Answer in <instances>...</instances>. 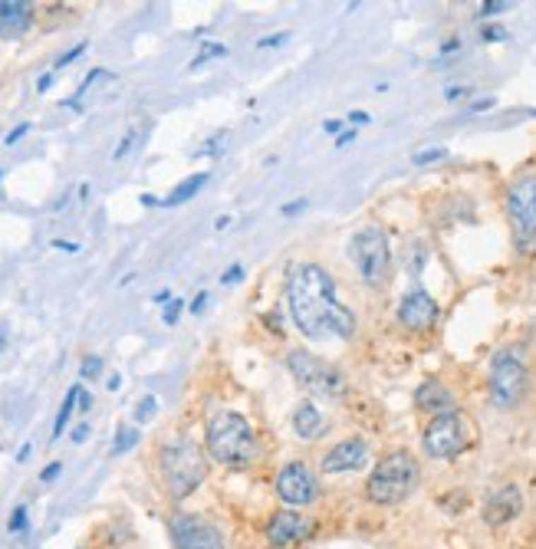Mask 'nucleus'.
<instances>
[{"label": "nucleus", "instance_id": "5", "mask_svg": "<svg viewBox=\"0 0 536 549\" xmlns=\"http://www.w3.org/2000/svg\"><path fill=\"white\" fill-rule=\"evenodd\" d=\"M349 254H352L355 266H359V276H362L369 286H385L388 283V273H392V250H388V237H385L382 228H362L352 237L349 244Z\"/></svg>", "mask_w": 536, "mask_h": 549}, {"label": "nucleus", "instance_id": "18", "mask_svg": "<svg viewBox=\"0 0 536 549\" xmlns=\"http://www.w3.org/2000/svg\"><path fill=\"white\" fill-rule=\"evenodd\" d=\"M415 401H418V408H424V411H434V418L438 415H448V411H454V395H451L441 382H424L422 389H418V395H415Z\"/></svg>", "mask_w": 536, "mask_h": 549}, {"label": "nucleus", "instance_id": "29", "mask_svg": "<svg viewBox=\"0 0 536 549\" xmlns=\"http://www.w3.org/2000/svg\"><path fill=\"white\" fill-rule=\"evenodd\" d=\"M444 155H448L444 148H428V152H418V155H415V165H431V161H441Z\"/></svg>", "mask_w": 536, "mask_h": 549}, {"label": "nucleus", "instance_id": "22", "mask_svg": "<svg viewBox=\"0 0 536 549\" xmlns=\"http://www.w3.org/2000/svg\"><path fill=\"white\" fill-rule=\"evenodd\" d=\"M142 142V129H138V125H132V129H129V132L122 135V142L115 145V152H112V161H122V158H129V155H132V148L135 145Z\"/></svg>", "mask_w": 536, "mask_h": 549}, {"label": "nucleus", "instance_id": "10", "mask_svg": "<svg viewBox=\"0 0 536 549\" xmlns=\"http://www.w3.org/2000/svg\"><path fill=\"white\" fill-rule=\"evenodd\" d=\"M172 540L174 549H224V536L214 523L194 513H181L172 520Z\"/></svg>", "mask_w": 536, "mask_h": 549}, {"label": "nucleus", "instance_id": "31", "mask_svg": "<svg viewBox=\"0 0 536 549\" xmlns=\"http://www.w3.org/2000/svg\"><path fill=\"white\" fill-rule=\"evenodd\" d=\"M59 473H63V464H59V461H53V464H47L43 467V473H40V480L43 483H53L59 477Z\"/></svg>", "mask_w": 536, "mask_h": 549}, {"label": "nucleus", "instance_id": "36", "mask_svg": "<svg viewBox=\"0 0 536 549\" xmlns=\"http://www.w3.org/2000/svg\"><path fill=\"white\" fill-rule=\"evenodd\" d=\"M204 306H208V293H198V296H194V300H191V306H188V309H191V313L198 316V313H201V309H204Z\"/></svg>", "mask_w": 536, "mask_h": 549}, {"label": "nucleus", "instance_id": "30", "mask_svg": "<svg viewBox=\"0 0 536 549\" xmlns=\"http://www.w3.org/2000/svg\"><path fill=\"white\" fill-rule=\"evenodd\" d=\"M504 10H510L507 0H487V4L480 7V13H484V17H494V13H504Z\"/></svg>", "mask_w": 536, "mask_h": 549}, {"label": "nucleus", "instance_id": "35", "mask_svg": "<svg viewBox=\"0 0 536 549\" xmlns=\"http://www.w3.org/2000/svg\"><path fill=\"white\" fill-rule=\"evenodd\" d=\"M299 211H306V198H299V201H290V204H283V218H293V214H299Z\"/></svg>", "mask_w": 536, "mask_h": 549}, {"label": "nucleus", "instance_id": "20", "mask_svg": "<svg viewBox=\"0 0 536 549\" xmlns=\"http://www.w3.org/2000/svg\"><path fill=\"white\" fill-rule=\"evenodd\" d=\"M79 385H73V389L66 391V398H63V405H59V411H56V421H53V441H56V437H63V431H66V425H69V418H73V411H76L79 408Z\"/></svg>", "mask_w": 536, "mask_h": 549}, {"label": "nucleus", "instance_id": "27", "mask_svg": "<svg viewBox=\"0 0 536 549\" xmlns=\"http://www.w3.org/2000/svg\"><path fill=\"white\" fill-rule=\"evenodd\" d=\"M83 53H86V43H76L73 49H66V53H63V57L53 63V73H56V69H63V66H69V63H73L76 57H83Z\"/></svg>", "mask_w": 536, "mask_h": 549}, {"label": "nucleus", "instance_id": "45", "mask_svg": "<svg viewBox=\"0 0 536 549\" xmlns=\"http://www.w3.org/2000/svg\"><path fill=\"white\" fill-rule=\"evenodd\" d=\"M349 119L359 122V125H365V122H369V112H349Z\"/></svg>", "mask_w": 536, "mask_h": 549}, {"label": "nucleus", "instance_id": "49", "mask_svg": "<svg viewBox=\"0 0 536 549\" xmlns=\"http://www.w3.org/2000/svg\"><path fill=\"white\" fill-rule=\"evenodd\" d=\"M0 346H4V332H0Z\"/></svg>", "mask_w": 536, "mask_h": 549}, {"label": "nucleus", "instance_id": "25", "mask_svg": "<svg viewBox=\"0 0 536 549\" xmlns=\"http://www.w3.org/2000/svg\"><path fill=\"white\" fill-rule=\"evenodd\" d=\"M99 372H102V359H99V355H86L83 365H79V375H83V379H96Z\"/></svg>", "mask_w": 536, "mask_h": 549}, {"label": "nucleus", "instance_id": "38", "mask_svg": "<svg viewBox=\"0 0 536 549\" xmlns=\"http://www.w3.org/2000/svg\"><path fill=\"white\" fill-rule=\"evenodd\" d=\"M349 142H355V132H352V129H345V132L335 138V148H345Z\"/></svg>", "mask_w": 536, "mask_h": 549}, {"label": "nucleus", "instance_id": "28", "mask_svg": "<svg viewBox=\"0 0 536 549\" xmlns=\"http://www.w3.org/2000/svg\"><path fill=\"white\" fill-rule=\"evenodd\" d=\"M181 309H184L181 300H172V303L165 306V326H174V322L181 319Z\"/></svg>", "mask_w": 536, "mask_h": 549}, {"label": "nucleus", "instance_id": "42", "mask_svg": "<svg viewBox=\"0 0 536 549\" xmlns=\"http://www.w3.org/2000/svg\"><path fill=\"white\" fill-rule=\"evenodd\" d=\"M504 37H507V33H504L500 27H487V30H484V40H504Z\"/></svg>", "mask_w": 536, "mask_h": 549}, {"label": "nucleus", "instance_id": "19", "mask_svg": "<svg viewBox=\"0 0 536 549\" xmlns=\"http://www.w3.org/2000/svg\"><path fill=\"white\" fill-rule=\"evenodd\" d=\"M204 184H208V171H198V175H191V178H184L168 198H162V208H178V204H184V201H191Z\"/></svg>", "mask_w": 536, "mask_h": 549}, {"label": "nucleus", "instance_id": "9", "mask_svg": "<svg viewBox=\"0 0 536 549\" xmlns=\"http://www.w3.org/2000/svg\"><path fill=\"white\" fill-rule=\"evenodd\" d=\"M507 211L523 244H536V175H527L510 184Z\"/></svg>", "mask_w": 536, "mask_h": 549}, {"label": "nucleus", "instance_id": "16", "mask_svg": "<svg viewBox=\"0 0 536 549\" xmlns=\"http://www.w3.org/2000/svg\"><path fill=\"white\" fill-rule=\"evenodd\" d=\"M33 23L30 0H0V37H20Z\"/></svg>", "mask_w": 536, "mask_h": 549}, {"label": "nucleus", "instance_id": "48", "mask_svg": "<svg viewBox=\"0 0 536 549\" xmlns=\"http://www.w3.org/2000/svg\"><path fill=\"white\" fill-rule=\"evenodd\" d=\"M106 385H109V391H115V389H119V385H122V379H119V375H112V379H109Z\"/></svg>", "mask_w": 536, "mask_h": 549}, {"label": "nucleus", "instance_id": "13", "mask_svg": "<svg viewBox=\"0 0 536 549\" xmlns=\"http://www.w3.org/2000/svg\"><path fill=\"white\" fill-rule=\"evenodd\" d=\"M520 510H523V493L513 483H504L500 490H494L484 500V523L497 530V526H507L510 520H517Z\"/></svg>", "mask_w": 536, "mask_h": 549}, {"label": "nucleus", "instance_id": "24", "mask_svg": "<svg viewBox=\"0 0 536 549\" xmlns=\"http://www.w3.org/2000/svg\"><path fill=\"white\" fill-rule=\"evenodd\" d=\"M7 530L13 533V536H20V533H27V507H17V510L10 513Z\"/></svg>", "mask_w": 536, "mask_h": 549}, {"label": "nucleus", "instance_id": "33", "mask_svg": "<svg viewBox=\"0 0 536 549\" xmlns=\"http://www.w3.org/2000/svg\"><path fill=\"white\" fill-rule=\"evenodd\" d=\"M240 280H244V266H237V264L220 276V283H224V286H234V283H240Z\"/></svg>", "mask_w": 536, "mask_h": 549}, {"label": "nucleus", "instance_id": "21", "mask_svg": "<svg viewBox=\"0 0 536 549\" xmlns=\"http://www.w3.org/2000/svg\"><path fill=\"white\" fill-rule=\"evenodd\" d=\"M142 441V435H138V427H129L122 425L119 431H115V441H112V454H129L135 444Z\"/></svg>", "mask_w": 536, "mask_h": 549}, {"label": "nucleus", "instance_id": "14", "mask_svg": "<svg viewBox=\"0 0 536 549\" xmlns=\"http://www.w3.org/2000/svg\"><path fill=\"white\" fill-rule=\"evenodd\" d=\"M398 322L412 332L431 329L438 322V303L424 290H412V293H405L402 306H398Z\"/></svg>", "mask_w": 536, "mask_h": 549}, {"label": "nucleus", "instance_id": "40", "mask_svg": "<svg viewBox=\"0 0 536 549\" xmlns=\"http://www.w3.org/2000/svg\"><path fill=\"white\" fill-rule=\"evenodd\" d=\"M53 247H56V250H66V254H76L79 250V244H69V240H53Z\"/></svg>", "mask_w": 536, "mask_h": 549}, {"label": "nucleus", "instance_id": "41", "mask_svg": "<svg viewBox=\"0 0 536 549\" xmlns=\"http://www.w3.org/2000/svg\"><path fill=\"white\" fill-rule=\"evenodd\" d=\"M86 437H89V425H79L76 431H73V441H76V444H83Z\"/></svg>", "mask_w": 536, "mask_h": 549}, {"label": "nucleus", "instance_id": "6", "mask_svg": "<svg viewBox=\"0 0 536 549\" xmlns=\"http://www.w3.org/2000/svg\"><path fill=\"white\" fill-rule=\"evenodd\" d=\"M527 391V365L517 349H504L490 365V398L497 408H517Z\"/></svg>", "mask_w": 536, "mask_h": 549}, {"label": "nucleus", "instance_id": "2", "mask_svg": "<svg viewBox=\"0 0 536 549\" xmlns=\"http://www.w3.org/2000/svg\"><path fill=\"white\" fill-rule=\"evenodd\" d=\"M208 454L227 467H247L260 457L257 435L244 415L237 411H220L208 425Z\"/></svg>", "mask_w": 536, "mask_h": 549}, {"label": "nucleus", "instance_id": "50", "mask_svg": "<svg viewBox=\"0 0 536 549\" xmlns=\"http://www.w3.org/2000/svg\"><path fill=\"white\" fill-rule=\"evenodd\" d=\"M0 178H4V171H0Z\"/></svg>", "mask_w": 536, "mask_h": 549}, {"label": "nucleus", "instance_id": "47", "mask_svg": "<svg viewBox=\"0 0 536 549\" xmlns=\"http://www.w3.org/2000/svg\"><path fill=\"white\" fill-rule=\"evenodd\" d=\"M30 451H33V444H23V447H20V454H17V461H27Z\"/></svg>", "mask_w": 536, "mask_h": 549}, {"label": "nucleus", "instance_id": "39", "mask_svg": "<svg viewBox=\"0 0 536 549\" xmlns=\"http://www.w3.org/2000/svg\"><path fill=\"white\" fill-rule=\"evenodd\" d=\"M49 83H53V73H43V76L37 79V93H47Z\"/></svg>", "mask_w": 536, "mask_h": 549}, {"label": "nucleus", "instance_id": "4", "mask_svg": "<svg viewBox=\"0 0 536 549\" xmlns=\"http://www.w3.org/2000/svg\"><path fill=\"white\" fill-rule=\"evenodd\" d=\"M418 461L408 451H395L375 464L372 477L365 483V497L379 507H395L418 487Z\"/></svg>", "mask_w": 536, "mask_h": 549}, {"label": "nucleus", "instance_id": "37", "mask_svg": "<svg viewBox=\"0 0 536 549\" xmlns=\"http://www.w3.org/2000/svg\"><path fill=\"white\" fill-rule=\"evenodd\" d=\"M323 129H326L329 135H343V122H339V119H326Z\"/></svg>", "mask_w": 536, "mask_h": 549}, {"label": "nucleus", "instance_id": "15", "mask_svg": "<svg viewBox=\"0 0 536 549\" xmlns=\"http://www.w3.org/2000/svg\"><path fill=\"white\" fill-rule=\"evenodd\" d=\"M369 461V447L359 437H349V441H339V444L323 457V473H349L365 467Z\"/></svg>", "mask_w": 536, "mask_h": 549}, {"label": "nucleus", "instance_id": "11", "mask_svg": "<svg viewBox=\"0 0 536 549\" xmlns=\"http://www.w3.org/2000/svg\"><path fill=\"white\" fill-rule=\"evenodd\" d=\"M277 493H280V500L290 503V507H309L319 497L316 473L309 471L306 464L293 461V464H287L277 473Z\"/></svg>", "mask_w": 536, "mask_h": 549}, {"label": "nucleus", "instance_id": "44", "mask_svg": "<svg viewBox=\"0 0 536 549\" xmlns=\"http://www.w3.org/2000/svg\"><path fill=\"white\" fill-rule=\"evenodd\" d=\"M79 408L86 411V408H93V395H86V391H79Z\"/></svg>", "mask_w": 536, "mask_h": 549}, {"label": "nucleus", "instance_id": "26", "mask_svg": "<svg viewBox=\"0 0 536 549\" xmlns=\"http://www.w3.org/2000/svg\"><path fill=\"white\" fill-rule=\"evenodd\" d=\"M155 411H158V401H155V395H145L142 405L135 408V418H138V421H148V418H155Z\"/></svg>", "mask_w": 536, "mask_h": 549}, {"label": "nucleus", "instance_id": "8", "mask_svg": "<svg viewBox=\"0 0 536 549\" xmlns=\"http://www.w3.org/2000/svg\"><path fill=\"white\" fill-rule=\"evenodd\" d=\"M470 444V421L458 411L438 415L424 427V451L438 461H451V457L464 454Z\"/></svg>", "mask_w": 536, "mask_h": 549}, {"label": "nucleus", "instance_id": "34", "mask_svg": "<svg viewBox=\"0 0 536 549\" xmlns=\"http://www.w3.org/2000/svg\"><path fill=\"white\" fill-rule=\"evenodd\" d=\"M287 40H290V33H273V37L257 40V47H260V49H267V47H280V43H287Z\"/></svg>", "mask_w": 536, "mask_h": 549}, {"label": "nucleus", "instance_id": "23", "mask_svg": "<svg viewBox=\"0 0 536 549\" xmlns=\"http://www.w3.org/2000/svg\"><path fill=\"white\" fill-rule=\"evenodd\" d=\"M214 57H227V47H224V43H204L191 66H201V63H208V59H214Z\"/></svg>", "mask_w": 536, "mask_h": 549}, {"label": "nucleus", "instance_id": "12", "mask_svg": "<svg viewBox=\"0 0 536 549\" xmlns=\"http://www.w3.org/2000/svg\"><path fill=\"white\" fill-rule=\"evenodd\" d=\"M267 543L273 549H290L297 546V543H303L313 533V520H306L303 513L297 510H277L273 516L267 520Z\"/></svg>", "mask_w": 536, "mask_h": 549}, {"label": "nucleus", "instance_id": "3", "mask_svg": "<svg viewBox=\"0 0 536 549\" xmlns=\"http://www.w3.org/2000/svg\"><path fill=\"white\" fill-rule=\"evenodd\" d=\"M162 477L165 487L174 500L191 497L208 477V464H204L201 447L194 444L191 437H174L162 447Z\"/></svg>", "mask_w": 536, "mask_h": 549}, {"label": "nucleus", "instance_id": "7", "mask_svg": "<svg viewBox=\"0 0 536 549\" xmlns=\"http://www.w3.org/2000/svg\"><path fill=\"white\" fill-rule=\"evenodd\" d=\"M287 365H290V372L297 375L299 385H306L309 391H316V395H323V398H343L345 395L343 372L333 369L329 362H323L319 355H313V352H306V349L290 352Z\"/></svg>", "mask_w": 536, "mask_h": 549}, {"label": "nucleus", "instance_id": "17", "mask_svg": "<svg viewBox=\"0 0 536 549\" xmlns=\"http://www.w3.org/2000/svg\"><path fill=\"white\" fill-rule=\"evenodd\" d=\"M326 427H329V421H326L323 411H319L313 401H303V405L293 411V431H297V437H303V441L323 437Z\"/></svg>", "mask_w": 536, "mask_h": 549}, {"label": "nucleus", "instance_id": "1", "mask_svg": "<svg viewBox=\"0 0 536 549\" xmlns=\"http://www.w3.org/2000/svg\"><path fill=\"white\" fill-rule=\"evenodd\" d=\"M287 303L306 339H349L355 316L339 303L333 276L316 264H293L287 273Z\"/></svg>", "mask_w": 536, "mask_h": 549}, {"label": "nucleus", "instance_id": "46", "mask_svg": "<svg viewBox=\"0 0 536 549\" xmlns=\"http://www.w3.org/2000/svg\"><path fill=\"white\" fill-rule=\"evenodd\" d=\"M494 105V99H480V102H474V112H480V109H490Z\"/></svg>", "mask_w": 536, "mask_h": 549}, {"label": "nucleus", "instance_id": "43", "mask_svg": "<svg viewBox=\"0 0 536 549\" xmlns=\"http://www.w3.org/2000/svg\"><path fill=\"white\" fill-rule=\"evenodd\" d=\"M172 300H174V296L168 293V290H158V293H155V303H158V306H168Z\"/></svg>", "mask_w": 536, "mask_h": 549}, {"label": "nucleus", "instance_id": "32", "mask_svg": "<svg viewBox=\"0 0 536 549\" xmlns=\"http://www.w3.org/2000/svg\"><path fill=\"white\" fill-rule=\"evenodd\" d=\"M27 132H30V122H20L17 129H10V132H7V138H4V145H17V142H20V138H23V135H27Z\"/></svg>", "mask_w": 536, "mask_h": 549}]
</instances>
